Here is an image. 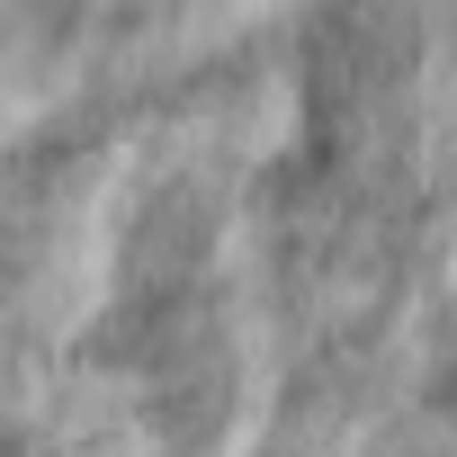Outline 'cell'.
<instances>
[{
	"label": "cell",
	"mask_w": 457,
	"mask_h": 457,
	"mask_svg": "<svg viewBox=\"0 0 457 457\" xmlns=\"http://www.w3.org/2000/svg\"><path fill=\"white\" fill-rule=\"evenodd\" d=\"M0 457H28V430H10V421H0Z\"/></svg>",
	"instance_id": "1"
}]
</instances>
